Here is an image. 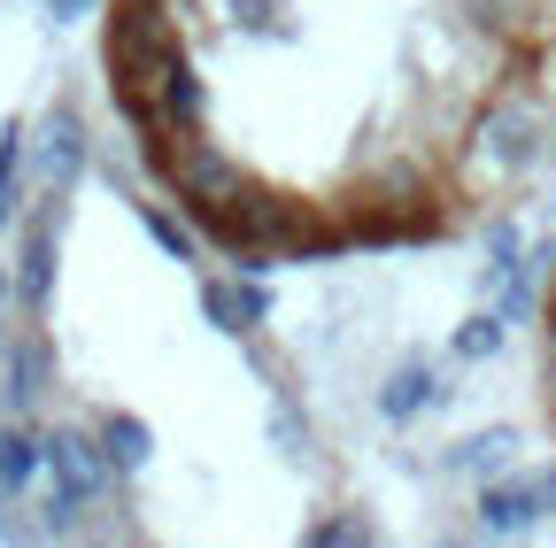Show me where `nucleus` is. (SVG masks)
I'll return each mask as SVG.
<instances>
[{
    "instance_id": "obj_1",
    "label": "nucleus",
    "mask_w": 556,
    "mask_h": 548,
    "mask_svg": "<svg viewBox=\"0 0 556 548\" xmlns=\"http://www.w3.org/2000/svg\"><path fill=\"white\" fill-rule=\"evenodd\" d=\"M101 93L248 270L471 240L556 170V0H101Z\"/></svg>"
},
{
    "instance_id": "obj_2",
    "label": "nucleus",
    "mask_w": 556,
    "mask_h": 548,
    "mask_svg": "<svg viewBox=\"0 0 556 548\" xmlns=\"http://www.w3.org/2000/svg\"><path fill=\"white\" fill-rule=\"evenodd\" d=\"M533 402H541V425L556 441V270L541 286V317H533Z\"/></svg>"
}]
</instances>
